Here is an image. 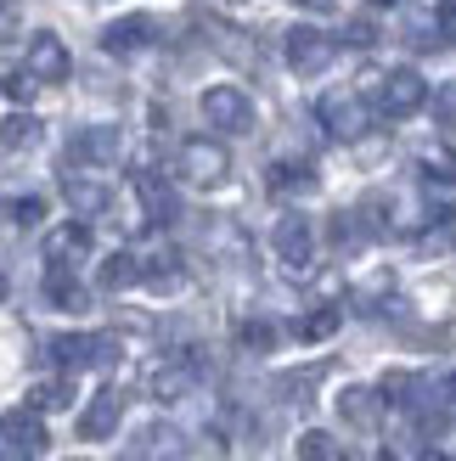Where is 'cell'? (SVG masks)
<instances>
[{"label":"cell","mask_w":456,"mask_h":461,"mask_svg":"<svg viewBox=\"0 0 456 461\" xmlns=\"http://www.w3.org/2000/svg\"><path fill=\"white\" fill-rule=\"evenodd\" d=\"M237 343H242L248 355H270L282 338H277V327H270V321H242V327H237Z\"/></svg>","instance_id":"d4e9b609"},{"label":"cell","mask_w":456,"mask_h":461,"mask_svg":"<svg viewBox=\"0 0 456 461\" xmlns=\"http://www.w3.org/2000/svg\"><path fill=\"white\" fill-rule=\"evenodd\" d=\"M62 192H68V203H74V214H85V220L107 209V186H96V180H79V175H68V186H62Z\"/></svg>","instance_id":"44dd1931"},{"label":"cell","mask_w":456,"mask_h":461,"mask_svg":"<svg viewBox=\"0 0 456 461\" xmlns=\"http://www.w3.org/2000/svg\"><path fill=\"white\" fill-rule=\"evenodd\" d=\"M45 355H51L57 366H90V332H62V338H51L45 343Z\"/></svg>","instance_id":"ffe728a7"},{"label":"cell","mask_w":456,"mask_h":461,"mask_svg":"<svg viewBox=\"0 0 456 461\" xmlns=\"http://www.w3.org/2000/svg\"><path fill=\"white\" fill-rule=\"evenodd\" d=\"M299 12H333V0H293Z\"/></svg>","instance_id":"836d02e7"},{"label":"cell","mask_w":456,"mask_h":461,"mask_svg":"<svg viewBox=\"0 0 456 461\" xmlns=\"http://www.w3.org/2000/svg\"><path fill=\"white\" fill-rule=\"evenodd\" d=\"M6 220H12V225H40V220H45V203H40V197H12V203H6Z\"/></svg>","instance_id":"f1b7e54d"},{"label":"cell","mask_w":456,"mask_h":461,"mask_svg":"<svg viewBox=\"0 0 456 461\" xmlns=\"http://www.w3.org/2000/svg\"><path fill=\"white\" fill-rule=\"evenodd\" d=\"M0 298H6V270H0Z\"/></svg>","instance_id":"d590c367"},{"label":"cell","mask_w":456,"mask_h":461,"mask_svg":"<svg viewBox=\"0 0 456 461\" xmlns=\"http://www.w3.org/2000/svg\"><path fill=\"white\" fill-rule=\"evenodd\" d=\"M378 400H383V405H423V383H417L412 372H383Z\"/></svg>","instance_id":"d6986e66"},{"label":"cell","mask_w":456,"mask_h":461,"mask_svg":"<svg viewBox=\"0 0 456 461\" xmlns=\"http://www.w3.org/2000/svg\"><path fill=\"white\" fill-rule=\"evenodd\" d=\"M23 68H29L34 85H62L68 68H74V57H68V45L57 34H34L29 40V57H23Z\"/></svg>","instance_id":"8992f818"},{"label":"cell","mask_w":456,"mask_h":461,"mask_svg":"<svg viewBox=\"0 0 456 461\" xmlns=\"http://www.w3.org/2000/svg\"><path fill=\"white\" fill-rule=\"evenodd\" d=\"M119 152H124V135L113 124H90V130H79L74 141H68V158H74V164H119Z\"/></svg>","instance_id":"ba28073f"},{"label":"cell","mask_w":456,"mask_h":461,"mask_svg":"<svg viewBox=\"0 0 456 461\" xmlns=\"http://www.w3.org/2000/svg\"><path fill=\"white\" fill-rule=\"evenodd\" d=\"M315 113H322V130L338 135V141H360V135L372 130V113L360 107L350 90H327V96L315 102Z\"/></svg>","instance_id":"7a4b0ae2"},{"label":"cell","mask_w":456,"mask_h":461,"mask_svg":"<svg viewBox=\"0 0 456 461\" xmlns=\"http://www.w3.org/2000/svg\"><path fill=\"white\" fill-rule=\"evenodd\" d=\"M417 107H428V79L417 74V68H395L389 79H383V113H417Z\"/></svg>","instance_id":"30bf717a"},{"label":"cell","mask_w":456,"mask_h":461,"mask_svg":"<svg viewBox=\"0 0 456 461\" xmlns=\"http://www.w3.org/2000/svg\"><path fill=\"white\" fill-rule=\"evenodd\" d=\"M68 405H74V383L68 377H51V383L29 388V411H68Z\"/></svg>","instance_id":"7402d4cb"},{"label":"cell","mask_w":456,"mask_h":461,"mask_svg":"<svg viewBox=\"0 0 456 461\" xmlns=\"http://www.w3.org/2000/svg\"><path fill=\"white\" fill-rule=\"evenodd\" d=\"M299 461H350V450L338 445V433L310 428V433H299Z\"/></svg>","instance_id":"ac0fdd59"},{"label":"cell","mask_w":456,"mask_h":461,"mask_svg":"<svg viewBox=\"0 0 456 461\" xmlns=\"http://www.w3.org/2000/svg\"><path fill=\"white\" fill-rule=\"evenodd\" d=\"M141 282L158 287V293H175L180 282H187V270H180V253H175V248H158L152 259H141Z\"/></svg>","instance_id":"9a60e30c"},{"label":"cell","mask_w":456,"mask_h":461,"mask_svg":"<svg viewBox=\"0 0 456 461\" xmlns=\"http://www.w3.org/2000/svg\"><path fill=\"white\" fill-rule=\"evenodd\" d=\"M96 282H102L107 293H124V287H135V282H141V259H135V253H107Z\"/></svg>","instance_id":"e0dca14e"},{"label":"cell","mask_w":456,"mask_h":461,"mask_svg":"<svg viewBox=\"0 0 456 461\" xmlns=\"http://www.w3.org/2000/svg\"><path fill=\"white\" fill-rule=\"evenodd\" d=\"M338 321H344L338 310H315V315H305V321H299V338H305V343H322V338H333V332H338Z\"/></svg>","instance_id":"4316f807"},{"label":"cell","mask_w":456,"mask_h":461,"mask_svg":"<svg viewBox=\"0 0 456 461\" xmlns=\"http://www.w3.org/2000/svg\"><path fill=\"white\" fill-rule=\"evenodd\" d=\"M378 411H383L378 388H360V383H350L344 394H338V417H344L350 428H378Z\"/></svg>","instance_id":"5bb4252c"},{"label":"cell","mask_w":456,"mask_h":461,"mask_svg":"<svg viewBox=\"0 0 456 461\" xmlns=\"http://www.w3.org/2000/svg\"><path fill=\"white\" fill-rule=\"evenodd\" d=\"M180 175H187L192 186H220V180L232 175V158H225L220 141H187L180 147Z\"/></svg>","instance_id":"5b68a950"},{"label":"cell","mask_w":456,"mask_h":461,"mask_svg":"<svg viewBox=\"0 0 456 461\" xmlns=\"http://www.w3.org/2000/svg\"><path fill=\"white\" fill-rule=\"evenodd\" d=\"M270 186H277V192H293V186L310 192V186H315V175H310V169H287V164H282V169H270Z\"/></svg>","instance_id":"f546056e"},{"label":"cell","mask_w":456,"mask_h":461,"mask_svg":"<svg viewBox=\"0 0 456 461\" xmlns=\"http://www.w3.org/2000/svg\"><path fill=\"white\" fill-rule=\"evenodd\" d=\"M333 57H338V40L310 29V23H299V29L287 34V68L293 74H322V68H333Z\"/></svg>","instance_id":"277c9868"},{"label":"cell","mask_w":456,"mask_h":461,"mask_svg":"<svg viewBox=\"0 0 456 461\" xmlns=\"http://www.w3.org/2000/svg\"><path fill=\"white\" fill-rule=\"evenodd\" d=\"M428 102H434V124L456 135V79H451V85H440V90H434Z\"/></svg>","instance_id":"83f0119b"},{"label":"cell","mask_w":456,"mask_h":461,"mask_svg":"<svg viewBox=\"0 0 456 461\" xmlns=\"http://www.w3.org/2000/svg\"><path fill=\"white\" fill-rule=\"evenodd\" d=\"M434 29H440V40H456V0H445L434 12Z\"/></svg>","instance_id":"4dcf8cb0"},{"label":"cell","mask_w":456,"mask_h":461,"mask_svg":"<svg viewBox=\"0 0 456 461\" xmlns=\"http://www.w3.org/2000/svg\"><path fill=\"white\" fill-rule=\"evenodd\" d=\"M34 141H40V119H34V113H12V119L0 124V147H6V152H23Z\"/></svg>","instance_id":"603a6c76"},{"label":"cell","mask_w":456,"mask_h":461,"mask_svg":"<svg viewBox=\"0 0 456 461\" xmlns=\"http://www.w3.org/2000/svg\"><path fill=\"white\" fill-rule=\"evenodd\" d=\"M203 119L220 135H248L254 130V102H248V90H237V85H209L203 90Z\"/></svg>","instance_id":"6da1fadb"},{"label":"cell","mask_w":456,"mask_h":461,"mask_svg":"<svg viewBox=\"0 0 456 461\" xmlns=\"http://www.w3.org/2000/svg\"><path fill=\"white\" fill-rule=\"evenodd\" d=\"M135 186H141V203H147V220H152V225H169V220H175V197H169V186H158L152 175H141Z\"/></svg>","instance_id":"cb8c5ba5"},{"label":"cell","mask_w":456,"mask_h":461,"mask_svg":"<svg viewBox=\"0 0 456 461\" xmlns=\"http://www.w3.org/2000/svg\"><path fill=\"white\" fill-rule=\"evenodd\" d=\"M423 175L440 180V186H445V180H456V152L451 147H423Z\"/></svg>","instance_id":"484cf974"},{"label":"cell","mask_w":456,"mask_h":461,"mask_svg":"<svg viewBox=\"0 0 456 461\" xmlns=\"http://www.w3.org/2000/svg\"><path fill=\"white\" fill-rule=\"evenodd\" d=\"M119 417H124V394L119 388H102V394L79 411V439H90V445L113 439V433H119Z\"/></svg>","instance_id":"9c48e42d"},{"label":"cell","mask_w":456,"mask_h":461,"mask_svg":"<svg viewBox=\"0 0 456 461\" xmlns=\"http://www.w3.org/2000/svg\"><path fill=\"white\" fill-rule=\"evenodd\" d=\"M192 383H197L192 355H169V360H158V366H152V377H147V388H152L158 400H180Z\"/></svg>","instance_id":"7c38bea8"},{"label":"cell","mask_w":456,"mask_h":461,"mask_svg":"<svg viewBox=\"0 0 456 461\" xmlns=\"http://www.w3.org/2000/svg\"><path fill=\"white\" fill-rule=\"evenodd\" d=\"M152 40H158V23L141 17V12H130V17H119V23H107V29H102V51L130 57V51H141V45H152Z\"/></svg>","instance_id":"8fae6325"},{"label":"cell","mask_w":456,"mask_h":461,"mask_svg":"<svg viewBox=\"0 0 456 461\" xmlns=\"http://www.w3.org/2000/svg\"><path fill=\"white\" fill-rule=\"evenodd\" d=\"M344 40H350V45H372V40H378V29H372L367 17H360V23H350V29H344Z\"/></svg>","instance_id":"d6a6232c"},{"label":"cell","mask_w":456,"mask_h":461,"mask_svg":"<svg viewBox=\"0 0 456 461\" xmlns=\"http://www.w3.org/2000/svg\"><path fill=\"white\" fill-rule=\"evenodd\" d=\"M423 461H451V456H440V450H428V456H423Z\"/></svg>","instance_id":"e575fe53"},{"label":"cell","mask_w":456,"mask_h":461,"mask_svg":"<svg viewBox=\"0 0 456 461\" xmlns=\"http://www.w3.org/2000/svg\"><path fill=\"white\" fill-rule=\"evenodd\" d=\"M45 298H51L57 310H74V315L90 304V293L74 282V270H62V265H51V270H45Z\"/></svg>","instance_id":"2e32d148"},{"label":"cell","mask_w":456,"mask_h":461,"mask_svg":"<svg viewBox=\"0 0 456 461\" xmlns=\"http://www.w3.org/2000/svg\"><path fill=\"white\" fill-rule=\"evenodd\" d=\"M270 248H277V259H282L293 276H305L310 259H315V230H310V220H305V214H282L277 230H270Z\"/></svg>","instance_id":"3957f363"},{"label":"cell","mask_w":456,"mask_h":461,"mask_svg":"<svg viewBox=\"0 0 456 461\" xmlns=\"http://www.w3.org/2000/svg\"><path fill=\"white\" fill-rule=\"evenodd\" d=\"M85 253H90V225H57L51 237H45V259L62 265V270H74Z\"/></svg>","instance_id":"4fadbf2b"},{"label":"cell","mask_w":456,"mask_h":461,"mask_svg":"<svg viewBox=\"0 0 456 461\" xmlns=\"http://www.w3.org/2000/svg\"><path fill=\"white\" fill-rule=\"evenodd\" d=\"M0 445H6L17 461H34L45 450V422H40V411H6L0 417Z\"/></svg>","instance_id":"52a82bcc"},{"label":"cell","mask_w":456,"mask_h":461,"mask_svg":"<svg viewBox=\"0 0 456 461\" xmlns=\"http://www.w3.org/2000/svg\"><path fill=\"white\" fill-rule=\"evenodd\" d=\"M6 96L29 102V96H34V79H29V74H6Z\"/></svg>","instance_id":"1f68e13d"}]
</instances>
